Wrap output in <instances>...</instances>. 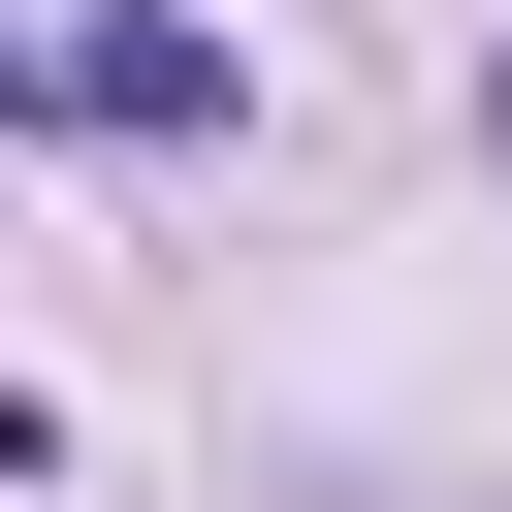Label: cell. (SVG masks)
<instances>
[{
    "instance_id": "obj_2",
    "label": "cell",
    "mask_w": 512,
    "mask_h": 512,
    "mask_svg": "<svg viewBox=\"0 0 512 512\" xmlns=\"http://www.w3.org/2000/svg\"><path fill=\"white\" fill-rule=\"evenodd\" d=\"M0 480H32V384H0Z\"/></svg>"
},
{
    "instance_id": "obj_3",
    "label": "cell",
    "mask_w": 512,
    "mask_h": 512,
    "mask_svg": "<svg viewBox=\"0 0 512 512\" xmlns=\"http://www.w3.org/2000/svg\"><path fill=\"white\" fill-rule=\"evenodd\" d=\"M480 160H512V64H480Z\"/></svg>"
},
{
    "instance_id": "obj_1",
    "label": "cell",
    "mask_w": 512,
    "mask_h": 512,
    "mask_svg": "<svg viewBox=\"0 0 512 512\" xmlns=\"http://www.w3.org/2000/svg\"><path fill=\"white\" fill-rule=\"evenodd\" d=\"M224 96H256V64H224L192 0H128V32H64V128H224Z\"/></svg>"
}]
</instances>
